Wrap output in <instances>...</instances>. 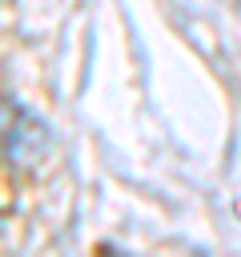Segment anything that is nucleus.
<instances>
[{"instance_id":"1","label":"nucleus","mask_w":241,"mask_h":257,"mask_svg":"<svg viewBox=\"0 0 241 257\" xmlns=\"http://www.w3.org/2000/svg\"><path fill=\"white\" fill-rule=\"evenodd\" d=\"M48 149H52L48 124L32 108H24L16 96H4V153H8V161L20 169H32L48 157Z\"/></svg>"}]
</instances>
